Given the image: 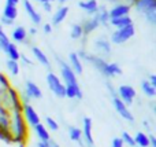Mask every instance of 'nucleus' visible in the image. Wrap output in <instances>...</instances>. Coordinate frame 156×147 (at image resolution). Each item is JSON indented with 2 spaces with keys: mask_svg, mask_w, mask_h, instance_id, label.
Instances as JSON below:
<instances>
[{
  "mask_svg": "<svg viewBox=\"0 0 156 147\" xmlns=\"http://www.w3.org/2000/svg\"><path fill=\"white\" fill-rule=\"evenodd\" d=\"M77 55L80 57L81 61H85V62L90 63L96 70H99L107 79H114L116 76H121L122 74V68L118 65L116 62H107L104 58H100L97 55L89 54L85 50H80L77 52Z\"/></svg>",
  "mask_w": 156,
  "mask_h": 147,
  "instance_id": "nucleus-1",
  "label": "nucleus"
},
{
  "mask_svg": "<svg viewBox=\"0 0 156 147\" xmlns=\"http://www.w3.org/2000/svg\"><path fill=\"white\" fill-rule=\"evenodd\" d=\"M10 132L14 138V143H26L27 127L22 112L18 110L10 112Z\"/></svg>",
  "mask_w": 156,
  "mask_h": 147,
  "instance_id": "nucleus-2",
  "label": "nucleus"
},
{
  "mask_svg": "<svg viewBox=\"0 0 156 147\" xmlns=\"http://www.w3.org/2000/svg\"><path fill=\"white\" fill-rule=\"evenodd\" d=\"M134 33H136L134 24L127 25V26H123V28H118V29H115L111 33L110 43L116 44V46L123 44V43H126V41H129L130 39L134 36Z\"/></svg>",
  "mask_w": 156,
  "mask_h": 147,
  "instance_id": "nucleus-3",
  "label": "nucleus"
},
{
  "mask_svg": "<svg viewBox=\"0 0 156 147\" xmlns=\"http://www.w3.org/2000/svg\"><path fill=\"white\" fill-rule=\"evenodd\" d=\"M56 62L59 63L60 66V76H62V80H63V84L65 87H78V81H77V76L74 74V72L71 70V68L69 66L67 62L62 59L60 57H55Z\"/></svg>",
  "mask_w": 156,
  "mask_h": 147,
  "instance_id": "nucleus-4",
  "label": "nucleus"
},
{
  "mask_svg": "<svg viewBox=\"0 0 156 147\" xmlns=\"http://www.w3.org/2000/svg\"><path fill=\"white\" fill-rule=\"evenodd\" d=\"M47 84H48V88L54 92L55 96L58 98H66V88L65 84L62 83V80L54 73V72H49L47 74Z\"/></svg>",
  "mask_w": 156,
  "mask_h": 147,
  "instance_id": "nucleus-5",
  "label": "nucleus"
},
{
  "mask_svg": "<svg viewBox=\"0 0 156 147\" xmlns=\"http://www.w3.org/2000/svg\"><path fill=\"white\" fill-rule=\"evenodd\" d=\"M136 95H137V94H136V90L132 87V85H127V84L121 85V87L118 88V91H116V96H118L126 106H129V105L133 103Z\"/></svg>",
  "mask_w": 156,
  "mask_h": 147,
  "instance_id": "nucleus-6",
  "label": "nucleus"
},
{
  "mask_svg": "<svg viewBox=\"0 0 156 147\" xmlns=\"http://www.w3.org/2000/svg\"><path fill=\"white\" fill-rule=\"evenodd\" d=\"M112 105H114V109L116 110V113H118L123 120L129 121V123H133V121H134V117H133L132 112L129 110V107H127L118 96H112Z\"/></svg>",
  "mask_w": 156,
  "mask_h": 147,
  "instance_id": "nucleus-7",
  "label": "nucleus"
},
{
  "mask_svg": "<svg viewBox=\"0 0 156 147\" xmlns=\"http://www.w3.org/2000/svg\"><path fill=\"white\" fill-rule=\"evenodd\" d=\"M22 116H23L25 121H26L30 127H34V125H37L38 123H41L38 113L36 112L34 107H33L30 103L23 105V106H22Z\"/></svg>",
  "mask_w": 156,
  "mask_h": 147,
  "instance_id": "nucleus-8",
  "label": "nucleus"
},
{
  "mask_svg": "<svg viewBox=\"0 0 156 147\" xmlns=\"http://www.w3.org/2000/svg\"><path fill=\"white\" fill-rule=\"evenodd\" d=\"M82 140L86 143L88 147H93L94 146V140H93V135H92V118L90 117H83L82 121Z\"/></svg>",
  "mask_w": 156,
  "mask_h": 147,
  "instance_id": "nucleus-9",
  "label": "nucleus"
},
{
  "mask_svg": "<svg viewBox=\"0 0 156 147\" xmlns=\"http://www.w3.org/2000/svg\"><path fill=\"white\" fill-rule=\"evenodd\" d=\"M94 50L97 51V57L105 58L111 55V43L105 37H99L94 40Z\"/></svg>",
  "mask_w": 156,
  "mask_h": 147,
  "instance_id": "nucleus-10",
  "label": "nucleus"
},
{
  "mask_svg": "<svg viewBox=\"0 0 156 147\" xmlns=\"http://www.w3.org/2000/svg\"><path fill=\"white\" fill-rule=\"evenodd\" d=\"M130 10H132V6L130 4H127V3H118L111 10H108V15H110V19L119 18V17L129 15Z\"/></svg>",
  "mask_w": 156,
  "mask_h": 147,
  "instance_id": "nucleus-11",
  "label": "nucleus"
},
{
  "mask_svg": "<svg viewBox=\"0 0 156 147\" xmlns=\"http://www.w3.org/2000/svg\"><path fill=\"white\" fill-rule=\"evenodd\" d=\"M136 11L140 14H147L148 11L156 10V0H134L133 3Z\"/></svg>",
  "mask_w": 156,
  "mask_h": 147,
  "instance_id": "nucleus-12",
  "label": "nucleus"
},
{
  "mask_svg": "<svg viewBox=\"0 0 156 147\" xmlns=\"http://www.w3.org/2000/svg\"><path fill=\"white\" fill-rule=\"evenodd\" d=\"M25 94L29 96L30 99H41L43 98V92H41L40 87H38L36 83L27 80L25 83Z\"/></svg>",
  "mask_w": 156,
  "mask_h": 147,
  "instance_id": "nucleus-13",
  "label": "nucleus"
},
{
  "mask_svg": "<svg viewBox=\"0 0 156 147\" xmlns=\"http://www.w3.org/2000/svg\"><path fill=\"white\" fill-rule=\"evenodd\" d=\"M23 7H25L26 14L29 15V18L32 19L33 24H34L36 26H37V25H40L41 24V15H40V13H38V11L33 7L32 2H30V0H23Z\"/></svg>",
  "mask_w": 156,
  "mask_h": 147,
  "instance_id": "nucleus-14",
  "label": "nucleus"
},
{
  "mask_svg": "<svg viewBox=\"0 0 156 147\" xmlns=\"http://www.w3.org/2000/svg\"><path fill=\"white\" fill-rule=\"evenodd\" d=\"M69 66L71 68V70L74 72V74H82L83 72V66H82V61L80 59V57L77 55V52H70L69 54Z\"/></svg>",
  "mask_w": 156,
  "mask_h": 147,
  "instance_id": "nucleus-15",
  "label": "nucleus"
},
{
  "mask_svg": "<svg viewBox=\"0 0 156 147\" xmlns=\"http://www.w3.org/2000/svg\"><path fill=\"white\" fill-rule=\"evenodd\" d=\"M78 7L85 11L86 14H89V17H92L99 10V3L97 0H81L78 2Z\"/></svg>",
  "mask_w": 156,
  "mask_h": 147,
  "instance_id": "nucleus-16",
  "label": "nucleus"
},
{
  "mask_svg": "<svg viewBox=\"0 0 156 147\" xmlns=\"http://www.w3.org/2000/svg\"><path fill=\"white\" fill-rule=\"evenodd\" d=\"M81 26H82V30H83V36H88V35H90L92 32H94V30L100 26V24L97 22V19L94 18V15H92V17H89V18H86Z\"/></svg>",
  "mask_w": 156,
  "mask_h": 147,
  "instance_id": "nucleus-17",
  "label": "nucleus"
},
{
  "mask_svg": "<svg viewBox=\"0 0 156 147\" xmlns=\"http://www.w3.org/2000/svg\"><path fill=\"white\" fill-rule=\"evenodd\" d=\"M11 39L14 43H25L27 39V30L23 26H15L11 32Z\"/></svg>",
  "mask_w": 156,
  "mask_h": 147,
  "instance_id": "nucleus-18",
  "label": "nucleus"
},
{
  "mask_svg": "<svg viewBox=\"0 0 156 147\" xmlns=\"http://www.w3.org/2000/svg\"><path fill=\"white\" fill-rule=\"evenodd\" d=\"M32 54L34 55L36 61H37V62L40 63V65L49 68V65H51V63H49V61H48V57H47V54L40 48V47L33 46V47H32Z\"/></svg>",
  "mask_w": 156,
  "mask_h": 147,
  "instance_id": "nucleus-19",
  "label": "nucleus"
},
{
  "mask_svg": "<svg viewBox=\"0 0 156 147\" xmlns=\"http://www.w3.org/2000/svg\"><path fill=\"white\" fill-rule=\"evenodd\" d=\"M94 18L97 19L100 26H107L110 24V15H108V10L105 8V6H99V10L94 14Z\"/></svg>",
  "mask_w": 156,
  "mask_h": 147,
  "instance_id": "nucleus-20",
  "label": "nucleus"
},
{
  "mask_svg": "<svg viewBox=\"0 0 156 147\" xmlns=\"http://www.w3.org/2000/svg\"><path fill=\"white\" fill-rule=\"evenodd\" d=\"M67 14H69V7L67 6H62V7H59L54 13V15H52V25H60L66 19Z\"/></svg>",
  "mask_w": 156,
  "mask_h": 147,
  "instance_id": "nucleus-21",
  "label": "nucleus"
},
{
  "mask_svg": "<svg viewBox=\"0 0 156 147\" xmlns=\"http://www.w3.org/2000/svg\"><path fill=\"white\" fill-rule=\"evenodd\" d=\"M33 129H34V132H36V135H37V138L40 139V142H48V140L51 139L49 131L47 129V127L44 125V124L38 123L37 125L33 127Z\"/></svg>",
  "mask_w": 156,
  "mask_h": 147,
  "instance_id": "nucleus-22",
  "label": "nucleus"
},
{
  "mask_svg": "<svg viewBox=\"0 0 156 147\" xmlns=\"http://www.w3.org/2000/svg\"><path fill=\"white\" fill-rule=\"evenodd\" d=\"M4 18L10 19L11 22H14L16 19V17H18V8H16V6L14 4H8V3H5L4 6V10H3V15Z\"/></svg>",
  "mask_w": 156,
  "mask_h": 147,
  "instance_id": "nucleus-23",
  "label": "nucleus"
},
{
  "mask_svg": "<svg viewBox=\"0 0 156 147\" xmlns=\"http://www.w3.org/2000/svg\"><path fill=\"white\" fill-rule=\"evenodd\" d=\"M69 136H70V139L73 140V142L78 143L81 147H83V140H82V131H81L80 128H77V127H69Z\"/></svg>",
  "mask_w": 156,
  "mask_h": 147,
  "instance_id": "nucleus-24",
  "label": "nucleus"
},
{
  "mask_svg": "<svg viewBox=\"0 0 156 147\" xmlns=\"http://www.w3.org/2000/svg\"><path fill=\"white\" fill-rule=\"evenodd\" d=\"M133 21L129 15H125V17H119V18H114V19H110V25H112L114 28H123V26H127V25H132Z\"/></svg>",
  "mask_w": 156,
  "mask_h": 147,
  "instance_id": "nucleus-25",
  "label": "nucleus"
},
{
  "mask_svg": "<svg viewBox=\"0 0 156 147\" xmlns=\"http://www.w3.org/2000/svg\"><path fill=\"white\" fill-rule=\"evenodd\" d=\"M134 138V143L137 147H149V138L145 132H137Z\"/></svg>",
  "mask_w": 156,
  "mask_h": 147,
  "instance_id": "nucleus-26",
  "label": "nucleus"
},
{
  "mask_svg": "<svg viewBox=\"0 0 156 147\" xmlns=\"http://www.w3.org/2000/svg\"><path fill=\"white\" fill-rule=\"evenodd\" d=\"M5 54L8 55V59L16 61V62L19 61V57H21V52L18 51V47H16V44H15V43H12V41H11V43L8 44L7 50H5Z\"/></svg>",
  "mask_w": 156,
  "mask_h": 147,
  "instance_id": "nucleus-27",
  "label": "nucleus"
},
{
  "mask_svg": "<svg viewBox=\"0 0 156 147\" xmlns=\"http://www.w3.org/2000/svg\"><path fill=\"white\" fill-rule=\"evenodd\" d=\"M141 90H143V92L145 94L148 98H155V95H156V88L152 87V85L149 84L148 80H143V81H141Z\"/></svg>",
  "mask_w": 156,
  "mask_h": 147,
  "instance_id": "nucleus-28",
  "label": "nucleus"
},
{
  "mask_svg": "<svg viewBox=\"0 0 156 147\" xmlns=\"http://www.w3.org/2000/svg\"><path fill=\"white\" fill-rule=\"evenodd\" d=\"M70 36H71V39H73V40H81V39H82L83 30H82L81 24H73V25H71Z\"/></svg>",
  "mask_w": 156,
  "mask_h": 147,
  "instance_id": "nucleus-29",
  "label": "nucleus"
},
{
  "mask_svg": "<svg viewBox=\"0 0 156 147\" xmlns=\"http://www.w3.org/2000/svg\"><path fill=\"white\" fill-rule=\"evenodd\" d=\"M5 66H7L8 72H10L12 76H18L19 74V65L16 61H12V59H7L5 62Z\"/></svg>",
  "mask_w": 156,
  "mask_h": 147,
  "instance_id": "nucleus-30",
  "label": "nucleus"
},
{
  "mask_svg": "<svg viewBox=\"0 0 156 147\" xmlns=\"http://www.w3.org/2000/svg\"><path fill=\"white\" fill-rule=\"evenodd\" d=\"M11 41H10V39H8V36L5 35V32L3 30V28L0 26V50L5 52V50H7V47H8Z\"/></svg>",
  "mask_w": 156,
  "mask_h": 147,
  "instance_id": "nucleus-31",
  "label": "nucleus"
},
{
  "mask_svg": "<svg viewBox=\"0 0 156 147\" xmlns=\"http://www.w3.org/2000/svg\"><path fill=\"white\" fill-rule=\"evenodd\" d=\"M121 139H122V142H123V145H127V146H130V147H136L134 138H133L132 135L129 134V132H126V131L122 132Z\"/></svg>",
  "mask_w": 156,
  "mask_h": 147,
  "instance_id": "nucleus-32",
  "label": "nucleus"
},
{
  "mask_svg": "<svg viewBox=\"0 0 156 147\" xmlns=\"http://www.w3.org/2000/svg\"><path fill=\"white\" fill-rule=\"evenodd\" d=\"M45 127H47V129L54 131V132L59 129V124H58V121H55L52 117H45Z\"/></svg>",
  "mask_w": 156,
  "mask_h": 147,
  "instance_id": "nucleus-33",
  "label": "nucleus"
},
{
  "mask_svg": "<svg viewBox=\"0 0 156 147\" xmlns=\"http://www.w3.org/2000/svg\"><path fill=\"white\" fill-rule=\"evenodd\" d=\"M144 17H145V21L148 22L149 25H152V26L156 25V10L148 11L147 14H144Z\"/></svg>",
  "mask_w": 156,
  "mask_h": 147,
  "instance_id": "nucleus-34",
  "label": "nucleus"
},
{
  "mask_svg": "<svg viewBox=\"0 0 156 147\" xmlns=\"http://www.w3.org/2000/svg\"><path fill=\"white\" fill-rule=\"evenodd\" d=\"M0 128L10 129V113L0 116Z\"/></svg>",
  "mask_w": 156,
  "mask_h": 147,
  "instance_id": "nucleus-35",
  "label": "nucleus"
},
{
  "mask_svg": "<svg viewBox=\"0 0 156 147\" xmlns=\"http://www.w3.org/2000/svg\"><path fill=\"white\" fill-rule=\"evenodd\" d=\"M0 87H2L4 91L8 90V88L11 87L10 81H8V79H7V76H5V74H3L2 72H0Z\"/></svg>",
  "mask_w": 156,
  "mask_h": 147,
  "instance_id": "nucleus-36",
  "label": "nucleus"
},
{
  "mask_svg": "<svg viewBox=\"0 0 156 147\" xmlns=\"http://www.w3.org/2000/svg\"><path fill=\"white\" fill-rule=\"evenodd\" d=\"M123 142H122L121 138H114L112 140H111V147H123Z\"/></svg>",
  "mask_w": 156,
  "mask_h": 147,
  "instance_id": "nucleus-37",
  "label": "nucleus"
},
{
  "mask_svg": "<svg viewBox=\"0 0 156 147\" xmlns=\"http://www.w3.org/2000/svg\"><path fill=\"white\" fill-rule=\"evenodd\" d=\"M19 59L22 61V62H23V65H27V66H33V62L32 61L29 59V58L27 57H25V55H22L21 54V57H19Z\"/></svg>",
  "mask_w": 156,
  "mask_h": 147,
  "instance_id": "nucleus-38",
  "label": "nucleus"
},
{
  "mask_svg": "<svg viewBox=\"0 0 156 147\" xmlns=\"http://www.w3.org/2000/svg\"><path fill=\"white\" fill-rule=\"evenodd\" d=\"M43 29H44V33H45V35H49V33L52 32V25L51 24H44Z\"/></svg>",
  "mask_w": 156,
  "mask_h": 147,
  "instance_id": "nucleus-39",
  "label": "nucleus"
},
{
  "mask_svg": "<svg viewBox=\"0 0 156 147\" xmlns=\"http://www.w3.org/2000/svg\"><path fill=\"white\" fill-rule=\"evenodd\" d=\"M43 8L47 11V13H51L52 11V3H49V2L43 3Z\"/></svg>",
  "mask_w": 156,
  "mask_h": 147,
  "instance_id": "nucleus-40",
  "label": "nucleus"
},
{
  "mask_svg": "<svg viewBox=\"0 0 156 147\" xmlns=\"http://www.w3.org/2000/svg\"><path fill=\"white\" fill-rule=\"evenodd\" d=\"M0 21H2L3 26H11V25H12V24H14V22H11V21H10V19L4 18V17H2V19H0Z\"/></svg>",
  "mask_w": 156,
  "mask_h": 147,
  "instance_id": "nucleus-41",
  "label": "nucleus"
},
{
  "mask_svg": "<svg viewBox=\"0 0 156 147\" xmlns=\"http://www.w3.org/2000/svg\"><path fill=\"white\" fill-rule=\"evenodd\" d=\"M107 88H108V91H110V94H111V98H112V96H116V91L114 90V87L111 85V83H107Z\"/></svg>",
  "mask_w": 156,
  "mask_h": 147,
  "instance_id": "nucleus-42",
  "label": "nucleus"
},
{
  "mask_svg": "<svg viewBox=\"0 0 156 147\" xmlns=\"http://www.w3.org/2000/svg\"><path fill=\"white\" fill-rule=\"evenodd\" d=\"M148 83L152 85V87H155V88H156V76H155V74H151V76H149Z\"/></svg>",
  "mask_w": 156,
  "mask_h": 147,
  "instance_id": "nucleus-43",
  "label": "nucleus"
},
{
  "mask_svg": "<svg viewBox=\"0 0 156 147\" xmlns=\"http://www.w3.org/2000/svg\"><path fill=\"white\" fill-rule=\"evenodd\" d=\"M148 138H149V146L156 147V138L154 136V135H148Z\"/></svg>",
  "mask_w": 156,
  "mask_h": 147,
  "instance_id": "nucleus-44",
  "label": "nucleus"
},
{
  "mask_svg": "<svg viewBox=\"0 0 156 147\" xmlns=\"http://www.w3.org/2000/svg\"><path fill=\"white\" fill-rule=\"evenodd\" d=\"M7 113H10V112H8V110L5 109V107L3 106L2 103H0V116H3V114H7Z\"/></svg>",
  "mask_w": 156,
  "mask_h": 147,
  "instance_id": "nucleus-45",
  "label": "nucleus"
},
{
  "mask_svg": "<svg viewBox=\"0 0 156 147\" xmlns=\"http://www.w3.org/2000/svg\"><path fill=\"white\" fill-rule=\"evenodd\" d=\"M27 33H30L32 36H34V35H37V28L36 26H32V28H29V32Z\"/></svg>",
  "mask_w": 156,
  "mask_h": 147,
  "instance_id": "nucleus-46",
  "label": "nucleus"
},
{
  "mask_svg": "<svg viewBox=\"0 0 156 147\" xmlns=\"http://www.w3.org/2000/svg\"><path fill=\"white\" fill-rule=\"evenodd\" d=\"M37 147H49V143L48 142H38Z\"/></svg>",
  "mask_w": 156,
  "mask_h": 147,
  "instance_id": "nucleus-47",
  "label": "nucleus"
},
{
  "mask_svg": "<svg viewBox=\"0 0 156 147\" xmlns=\"http://www.w3.org/2000/svg\"><path fill=\"white\" fill-rule=\"evenodd\" d=\"M5 3H8V4H14V6H16L19 3V0H5Z\"/></svg>",
  "mask_w": 156,
  "mask_h": 147,
  "instance_id": "nucleus-48",
  "label": "nucleus"
},
{
  "mask_svg": "<svg viewBox=\"0 0 156 147\" xmlns=\"http://www.w3.org/2000/svg\"><path fill=\"white\" fill-rule=\"evenodd\" d=\"M104 2H108V3H112V4H118V3H121V0H104Z\"/></svg>",
  "mask_w": 156,
  "mask_h": 147,
  "instance_id": "nucleus-49",
  "label": "nucleus"
},
{
  "mask_svg": "<svg viewBox=\"0 0 156 147\" xmlns=\"http://www.w3.org/2000/svg\"><path fill=\"white\" fill-rule=\"evenodd\" d=\"M143 125L147 129H151V128H149V123H148V121H144V123H143Z\"/></svg>",
  "mask_w": 156,
  "mask_h": 147,
  "instance_id": "nucleus-50",
  "label": "nucleus"
},
{
  "mask_svg": "<svg viewBox=\"0 0 156 147\" xmlns=\"http://www.w3.org/2000/svg\"><path fill=\"white\" fill-rule=\"evenodd\" d=\"M15 145H16V147H26V143H23V142L22 143H15Z\"/></svg>",
  "mask_w": 156,
  "mask_h": 147,
  "instance_id": "nucleus-51",
  "label": "nucleus"
},
{
  "mask_svg": "<svg viewBox=\"0 0 156 147\" xmlns=\"http://www.w3.org/2000/svg\"><path fill=\"white\" fill-rule=\"evenodd\" d=\"M36 2H38V3H41V4H43V3H45V2H49V0H36Z\"/></svg>",
  "mask_w": 156,
  "mask_h": 147,
  "instance_id": "nucleus-52",
  "label": "nucleus"
},
{
  "mask_svg": "<svg viewBox=\"0 0 156 147\" xmlns=\"http://www.w3.org/2000/svg\"><path fill=\"white\" fill-rule=\"evenodd\" d=\"M3 92H4V90H3V88L0 87V96H2V94H3Z\"/></svg>",
  "mask_w": 156,
  "mask_h": 147,
  "instance_id": "nucleus-53",
  "label": "nucleus"
},
{
  "mask_svg": "<svg viewBox=\"0 0 156 147\" xmlns=\"http://www.w3.org/2000/svg\"><path fill=\"white\" fill-rule=\"evenodd\" d=\"M59 3H66V2H69V0H58Z\"/></svg>",
  "mask_w": 156,
  "mask_h": 147,
  "instance_id": "nucleus-54",
  "label": "nucleus"
},
{
  "mask_svg": "<svg viewBox=\"0 0 156 147\" xmlns=\"http://www.w3.org/2000/svg\"><path fill=\"white\" fill-rule=\"evenodd\" d=\"M52 2H55V0H49V3H52Z\"/></svg>",
  "mask_w": 156,
  "mask_h": 147,
  "instance_id": "nucleus-55",
  "label": "nucleus"
},
{
  "mask_svg": "<svg viewBox=\"0 0 156 147\" xmlns=\"http://www.w3.org/2000/svg\"><path fill=\"white\" fill-rule=\"evenodd\" d=\"M136 147H137V146H136Z\"/></svg>",
  "mask_w": 156,
  "mask_h": 147,
  "instance_id": "nucleus-56",
  "label": "nucleus"
},
{
  "mask_svg": "<svg viewBox=\"0 0 156 147\" xmlns=\"http://www.w3.org/2000/svg\"><path fill=\"white\" fill-rule=\"evenodd\" d=\"M93 147H94V146H93Z\"/></svg>",
  "mask_w": 156,
  "mask_h": 147,
  "instance_id": "nucleus-57",
  "label": "nucleus"
}]
</instances>
